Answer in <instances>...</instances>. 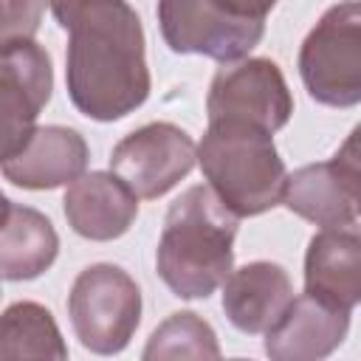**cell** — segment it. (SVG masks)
<instances>
[{"label": "cell", "mask_w": 361, "mask_h": 361, "mask_svg": "<svg viewBox=\"0 0 361 361\" xmlns=\"http://www.w3.org/2000/svg\"><path fill=\"white\" fill-rule=\"evenodd\" d=\"M65 85L73 107L93 121H118L141 107L152 79L141 17L127 0H99L68 28Z\"/></svg>", "instance_id": "cell-1"}, {"label": "cell", "mask_w": 361, "mask_h": 361, "mask_svg": "<svg viewBox=\"0 0 361 361\" xmlns=\"http://www.w3.org/2000/svg\"><path fill=\"white\" fill-rule=\"evenodd\" d=\"M240 217L220 197L197 183L172 200L155 248L161 282L180 299L212 296L234 265Z\"/></svg>", "instance_id": "cell-2"}, {"label": "cell", "mask_w": 361, "mask_h": 361, "mask_svg": "<svg viewBox=\"0 0 361 361\" xmlns=\"http://www.w3.org/2000/svg\"><path fill=\"white\" fill-rule=\"evenodd\" d=\"M195 155L206 186L237 217H257L279 206L288 172L274 133L245 121H209Z\"/></svg>", "instance_id": "cell-3"}, {"label": "cell", "mask_w": 361, "mask_h": 361, "mask_svg": "<svg viewBox=\"0 0 361 361\" xmlns=\"http://www.w3.org/2000/svg\"><path fill=\"white\" fill-rule=\"evenodd\" d=\"M299 76L307 96L327 107L361 102V3L330 6L299 48Z\"/></svg>", "instance_id": "cell-4"}, {"label": "cell", "mask_w": 361, "mask_h": 361, "mask_svg": "<svg viewBox=\"0 0 361 361\" xmlns=\"http://www.w3.org/2000/svg\"><path fill=\"white\" fill-rule=\"evenodd\" d=\"M158 25L169 51L223 65L248 56L265 34V17L237 0H158Z\"/></svg>", "instance_id": "cell-5"}, {"label": "cell", "mask_w": 361, "mask_h": 361, "mask_svg": "<svg viewBox=\"0 0 361 361\" xmlns=\"http://www.w3.org/2000/svg\"><path fill=\"white\" fill-rule=\"evenodd\" d=\"M68 316L85 350L96 355H116L138 330L141 290L135 279L118 265H87L71 285Z\"/></svg>", "instance_id": "cell-6"}, {"label": "cell", "mask_w": 361, "mask_h": 361, "mask_svg": "<svg viewBox=\"0 0 361 361\" xmlns=\"http://www.w3.org/2000/svg\"><path fill=\"white\" fill-rule=\"evenodd\" d=\"M209 121H245L268 133L282 130L293 116V96L276 62L265 56L226 62L206 96Z\"/></svg>", "instance_id": "cell-7"}, {"label": "cell", "mask_w": 361, "mask_h": 361, "mask_svg": "<svg viewBox=\"0 0 361 361\" xmlns=\"http://www.w3.org/2000/svg\"><path fill=\"white\" fill-rule=\"evenodd\" d=\"M361 166H358V130L347 135L330 161L299 166L285 175L282 200L288 212L319 228L358 226Z\"/></svg>", "instance_id": "cell-8"}, {"label": "cell", "mask_w": 361, "mask_h": 361, "mask_svg": "<svg viewBox=\"0 0 361 361\" xmlns=\"http://www.w3.org/2000/svg\"><path fill=\"white\" fill-rule=\"evenodd\" d=\"M195 141L169 121H152L124 135L110 155L113 175L144 200H155L178 186L195 166Z\"/></svg>", "instance_id": "cell-9"}, {"label": "cell", "mask_w": 361, "mask_h": 361, "mask_svg": "<svg viewBox=\"0 0 361 361\" xmlns=\"http://www.w3.org/2000/svg\"><path fill=\"white\" fill-rule=\"evenodd\" d=\"M54 68L34 39L0 45V164L23 149L37 130V116L51 102Z\"/></svg>", "instance_id": "cell-10"}, {"label": "cell", "mask_w": 361, "mask_h": 361, "mask_svg": "<svg viewBox=\"0 0 361 361\" xmlns=\"http://www.w3.org/2000/svg\"><path fill=\"white\" fill-rule=\"evenodd\" d=\"M347 330V310L302 293L293 296L285 313L265 330V353L274 361H319L341 347Z\"/></svg>", "instance_id": "cell-11"}, {"label": "cell", "mask_w": 361, "mask_h": 361, "mask_svg": "<svg viewBox=\"0 0 361 361\" xmlns=\"http://www.w3.org/2000/svg\"><path fill=\"white\" fill-rule=\"evenodd\" d=\"M90 149L85 138L59 124H45L31 133L17 155L0 164L3 178L20 189H56L73 183L87 169Z\"/></svg>", "instance_id": "cell-12"}, {"label": "cell", "mask_w": 361, "mask_h": 361, "mask_svg": "<svg viewBox=\"0 0 361 361\" xmlns=\"http://www.w3.org/2000/svg\"><path fill=\"white\" fill-rule=\"evenodd\" d=\"M62 206L68 226L93 243L118 240L138 217V197L113 172H82L68 183Z\"/></svg>", "instance_id": "cell-13"}, {"label": "cell", "mask_w": 361, "mask_h": 361, "mask_svg": "<svg viewBox=\"0 0 361 361\" xmlns=\"http://www.w3.org/2000/svg\"><path fill=\"white\" fill-rule=\"evenodd\" d=\"M305 293L353 313L361 302V237L355 226L322 228L305 254Z\"/></svg>", "instance_id": "cell-14"}, {"label": "cell", "mask_w": 361, "mask_h": 361, "mask_svg": "<svg viewBox=\"0 0 361 361\" xmlns=\"http://www.w3.org/2000/svg\"><path fill=\"white\" fill-rule=\"evenodd\" d=\"M293 285L282 265L276 262H248L243 268H231L223 279V313L228 322L248 336L265 333L290 305Z\"/></svg>", "instance_id": "cell-15"}, {"label": "cell", "mask_w": 361, "mask_h": 361, "mask_svg": "<svg viewBox=\"0 0 361 361\" xmlns=\"http://www.w3.org/2000/svg\"><path fill=\"white\" fill-rule=\"evenodd\" d=\"M59 254V237L51 220L31 209L14 206L0 226V279L28 282L42 276Z\"/></svg>", "instance_id": "cell-16"}, {"label": "cell", "mask_w": 361, "mask_h": 361, "mask_svg": "<svg viewBox=\"0 0 361 361\" xmlns=\"http://www.w3.org/2000/svg\"><path fill=\"white\" fill-rule=\"evenodd\" d=\"M8 358H68L65 338L48 307L14 302L0 316V361Z\"/></svg>", "instance_id": "cell-17"}, {"label": "cell", "mask_w": 361, "mask_h": 361, "mask_svg": "<svg viewBox=\"0 0 361 361\" xmlns=\"http://www.w3.org/2000/svg\"><path fill=\"white\" fill-rule=\"evenodd\" d=\"M161 358H220V344L212 324L192 310L172 313L155 327L144 347V361Z\"/></svg>", "instance_id": "cell-18"}, {"label": "cell", "mask_w": 361, "mask_h": 361, "mask_svg": "<svg viewBox=\"0 0 361 361\" xmlns=\"http://www.w3.org/2000/svg\"><path fill=\"white\" fill-rule=\"evenodd\" d=\"M48 0H0V45L34 39L45 17Z\"/></svg>", "instance_id": "cell-19"}, {"label": "cell", "mask_w": 361, "mask_h": 361, "mask_svg": "<svg viewBox=\"0 0 361 361\" xmlns=\"http://www.w3.org/2000/svg\"><path fill=\"white\" fill-rule=\"evenodd\" d=\"M93 3H99V0H48V6H51V11H54V17H56V23L68 31L71 25H73V20L85 11V8H90Z\"/></svg>", "instance_id": "cell-20"}, {"label": "cell", "mask_w": 361, "mask_h": 361, "mask_svg": "<svg viewBox=\"0 0 361 361\" xmlns=\"http://www.w3.org/2000/svg\"><path fill=\"white\" fill-rule=\"evenodd\" d=\"M237 3H243L248 11H254L259 17H268V11L276 6V0H237Z\"/></svg>", "instance_id": "cell-21"}, {"label": "cell", "mask_w": 361, "mask_h": 361, "mask_svg": "<svg viewBox=\"0 0 361 361\" xmlns=\"http://www.w3.org/2000/svg\"><path fill=\"white\" fill-rule=\"evenodd\" d=\"M8 212H11V200H8V197H6L3 192H0V226L6 223V217H8Z\"/></svg>", "instance_id": "cell-22"}]
</instances>
